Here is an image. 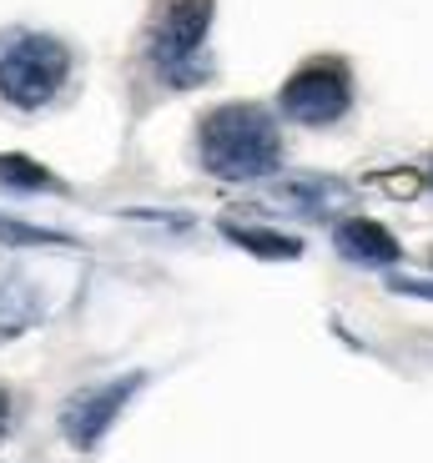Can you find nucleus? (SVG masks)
Instances as JSON below:
<instances>
[{
  "label": "nucleus",
  "mask_w": 433,
  "mask_h": 463,
  "mask_svg": "<svg viewBox=\"0 0 433 463\" xmlns=\"http://www.w3.org/2000/svg\"><path fill=\"white\" fill-rule=\"evenodd\" d=\"M282 141L262 106H217L202 121V166L227 182H252V176L278 172Z\"/></svg>",
  "instance_id": "nucleus-1"
},
{
  "label": "nucleus",
  "mask_w": 433,
  "mask_h": 463,
  "mask_svg": "<svg viewBox=\"0 0 433 463\" xmlns=\"http://www.w3.org/2000/svg\"><path fill=\"white\" fill-rule=\"evenodd\" d=\"M71 71V51L56 35L21 31L0 41V96L11 106H46Z\"/></svg>",
  "instance_id": "nucleus-2"
},
{
  "label": "nucleus",
  "mask_w": 433,
  "mask_h": 463,
  "mask_svg": "<svg viewBox=\"0 0 433 463\" xmlns=\"http://www.w3.org/2000/svg\"><path fill=\"white\" fill-rule=\"evenodd\" d=\"M207 25H212V0H156L152 61L172 86H192L197 76H207V66H197Z\"/></svg>",
  "instance_id": "nucleus-3"
},
{
  "label": "nucleus",
  "mask_w": 433,
  "mask_h": 463,
  "mask_svg": "<svg viewBox=\"0 0 433 463\" xmlns=\"http://www.w3.org/2000/svg\"><path fill=\"white\" fill-rule=\"evenodd\" d=\"M353 101V86H348V71L338 61H313L282 86V111L303 121V127H333Z\"/></svg>",
  "instance_id": "nucleus-4"
},
{
  "label": "nucleus",
  "mask_w": 433,
  "mask_h": 463,
  "mask_svg": "<svg viewBox=\"0 0 433 463\" xmlns=\"http://www.w3.org/2000/svg\"><path fill=\"white\" fill-rule=\"evenodd\" d=\"M136 388H141V373H131V378H121V383H101V388H91V393L71 398V403H66V433H71V443L96 449L101 429L121 413V403H127Z\"/></svg>",
  "instance_id": "nucleus-5"
},
{
  "label": "nucleus",
  "mask_w": 433,
  "mask_h": 463,
  "mask_svg": "<svg viewBox=\"0 0 433 463\" xmlns=\"http://www.w3.org/2000/svg\"><path fill=\"white\" fill-rule=\"evenodd\" d=\"M338 252L348 257V262H399V242H393V232L388 227H378V222H368V217H353V222H343L338 227Z\"/></svg>",
  "instance_id": "nucleus-6"
},
{
  "label": "nucleus",
  "mask_w": 433,
  "mask_h": 463,
  "mask_svg": "<svg viewBox=\"0 0 433 463\" xmlns=\"http://www.w3.org/2000/svg\"><path fill=\"white\" fill-rule=\"evenodd\" d=\"M35 317H41V292L15 267H0V343L5 337H21Z\"/></svg>",
  "instance_id": "nucleus-7"
},
{
  "label": "nucleus",
  "mask_w": 433,
  "mask_h": 463,
  "mask_svg": "<svg viewBox=\"0 0 433 463\" xmlns=\"http://www.w3.org/2000/svg\"><path fill=\"white\" fill-rule=\"evenodd\" d=\"M222 237H232L237 247L258 257H278V262H293L303 257V242L297 237H282V232H268V227H242V222H222Z\"/></svg>",
  "instance_id": "nucleus-8"
},
{
  "label": "nucleus",
  "mask_w": 433,
  "mask_h": 463,
  "mask_svg": "<svg viewBox=\"0 0 433 463\" xmlns=\"http://www.w3.org/2000/svg\"><path fill=\"white\" fill-rule=\"evenodd\" d=\"M272 197L303 207L307 217H323V212H333V207L348 202V186H343V182H293V186H278Z\"/></svg>",
  "instance_id": "nucleus-9"
},
{
  "label": "nucleus",
  "mask_w": 433,
  "mask_h": 463,
  "mask_svg": "<svg viewBox=\"0 0 433 463\" xmlns=\"http://www.w3.org/2000/svg\"><path fill=\"white\" fill-rule=\"evenodd\" d=\"M0 186H15V192H61V182L46 166L31 162V156H15V151L0 156Z\"/></svg>",
  "instance_id": "nucleus-10"
},
{
  "label": "nucleus",
  "mask_w": 433,
  "mask_h": 463,
  "mask_svg": "<svg viewBox=\"0 0 433 463\" xmlns=\"http://www.w3.org/2000/svg\"><path fill=\"white\" fill-rule=\"evenodd\" d=\"M0 242H11V247H66V237H61V232H46V227H21V222L0 217Z\"/></svg>",
  "instance_id": "nucleus-11"
},
{
  "label": "nucleus",
  "mask_w": 433,
  "mask_h": 463,
  "mask_svg": "<svg viewBox=\"0 0 433 463\" xmlns=\"http://www.w3.org/2000/svg\"><path fill=\"white\" fill-rule=\"evenodd\" d=\"M393 292H409V298H433V282H409V278H393Z\"/></svg>",
  "instance_id": "nucleus-12"
},
{
  "label": "nucleus",
  "mask_w": 433,
  "mask_h": 463,
  "mask_svg": "<svg viewBox=\"0 0 433 463\" xmlns=\"http://www.w3.org/2000/svg\"><path fill=\"white\" fill-rule=\"evenodd\" d=\"M5 423H11V398H5V388H0V433H5Z\"/></svg>",
  "instance_id": "nucleus-13"
}]
</instances>
